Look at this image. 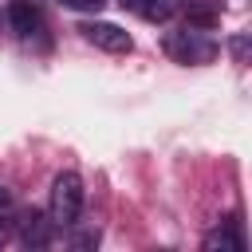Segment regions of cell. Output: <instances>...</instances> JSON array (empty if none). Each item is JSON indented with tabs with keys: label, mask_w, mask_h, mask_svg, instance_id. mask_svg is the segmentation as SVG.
Returning <instances> with one entry per match:
<instances>
[{
	"label": "cell",
	"mask_w": 252,
	"mask_h": 252,
	"mask_svg": "<svg viewBox=\"0 0 252 252\" xmlns=\"http://www.w3.org/2000/svg\"><path fill=\"white\" fill-rule=\"evenodd\" d=\"M181 4H185V0H154V4H150V12H146V20H169Z\"/></svg>",
	"instance_id": "cell-9"
},
{
	"label": "cell",
	"mask_w": 252,
	"mask_h": 252,
	"mask_svg": "<svg viewBox=\"0 0 252 252\" xmlns=\"http://www.w3.org/2000/svg\"><path fill=\"white\" fill-rule=\"evenodd\" d=\"M16 232H20V240H24L28 248H47V244H51V236H55V224H51V217H47V213L28 209V213H20V217H16Z\"/></svg>",
	"instance_id": "cell-4"
},
{
	"label": "cell",
	"mask_w": 252,
	"mask_h": 252,
	"mask_svg": "<svg viewBox=\"0 0 252 252\" xmlns=\"http://www.w3.org/2000/svg\"><path fill=\"white\" fill-rule=\"evenodd\" d=\"M16 217H20L16 197H12V189H8V185H0V244H8V240H12V232H16Z\"/></svg>",
	"instance_id": "cell-8"
},
{
	"label": "cell",
	"mask_w": 252,
	"mask_h": 252,
	"mask_svg": "<svg viewBox=\"0 0 252 252\" xmlns=\"http://www.w3.org/2000/svg\"><path fill=\"white\" fill-rule=\"evenodd\" d=\"M205 248H209V252H213V248H232V252H240V248H244V236H240L236 220H228V224L213 228V232L205 236Z\"/></svg>",
	"instance_id": "cell-7"
},
{
	"label": "cell",
	"mask_w": 252,
	"mask_h": 252,
	"mask_svg": "<svg viewBox=\"0 0 252 252\" xmlns=\"http://www.w3.org/2000/svg\"><path fill=\"white\" fill-rule=\"evenodd\" d=\"M79 213H83V177L75 169H63L55 173L51 181V201H47V217L55 228H75L79 224Z\"/></svg>",
	"instance_id": "cell-1"
},
{
	"label": "cell",
	"mask_w": 252,
	"mask_h": 252,
	"mask_svg": "<svg viewBox=\"0 0 252 252\" xmlns=\"http://www.w3.org/2000/svg\"><path fill=\"white\" fill-rule=\"evenodd\" d=\"M91 244H98V228H87L75 236V248H91Z\"/></svg>",
	"instance_id": "cell-11"
},
{
	"label": "cell",
	"mask_w": 252,
	"mask_h": 252,
	"mask_svg": "<svg viewBox=\"0 0 252 252\" xmlns=\"http://www.w3.org/2000/svg\"><path fill=\"white\" fill-rule=\"evenodd\" d=\"M8 28L20 35V39H32L43 32V8L35 0H12L8 4Z\"/></svg>",
	"instance_id": "cell-5"
},
{
	"label": "cell",
	"mask_w": 252,
	"mask_h": 252,
	"mask_svg": "<svg viewBox=\"0 0 252 252\" xmlns=\"http://www.w3.org/2000/svg\"><path fill=\"white\" fill-rule=\"evenodd\" d=\"M165 51L177 59V63H209V59H217V43L201 32V28H181V32H169V39H165Z\"/></svg>",
	"instance_id": "cell-2"
},
{
	"label": "cell",
	"mask_w": 252,
	"mask_h": 252,
	"mask_svg": "<svg viewBox=\"0 0 252 252\" xmlns=\"http://www.w3.org/2000/svg\"><path fill=\"white\" fill-rule=\"evenodd\" d=\"M232 55H236V63H244V55H248V39H244V35L232 39Z\"/></svg>",
	"instance_id": "cell-13"
},
{
	"label": "cell",
	"mask_w": 252,
	"mask_h": 252,
	"mask_svg": "<svg viewBox=\"0 0 252 252\" xmlns=\"http://www.w3.org/2000/svg\"><path fill=\"white\" fill-rule=\"evenodd\" d=\"M67 8H83V12H102V4L106 0H63Z\"/></svg>",
	"instance_id": "cell-10"
},
{
	"label": "cell",
	"mask_w": 252,
	"mask_h": 252,
	"mask_svg": "<svg viewBox=\"0 0 252 252\" xmlns=\"http://www.w3.org/2000/svg\"><path fill=\"white\" fill-rule=\"evenodd\" d=\"M118 4H122V8H126V12H138V16H146V12H150V4H154V0H118Z\"/></svg>",
	"instance_id": "cell-12"
},
{
	"label": "cell",
	"mask_w": 252,
	"mask_h": 252,
	"mask_svg": "<svg viewBox=\"0 0 252 252\" xmlns=\"http://www.w3.org/2000/svg\"><path fill=\"white\" fill-rule=\"evenodd\" d=\"M79 35H83L87 43H94L98 51H110V55H126V51L134 47L130 32H122V28L110 24V20H87V24H79Z\"/></svg>",
	"instance_id": "cell-3"
},
{
	"label": "cell",
	"mask_w": 252,
	"mask_h": 252,
	"mask_svg": "<svg viewBox=\"0 0 252 252\" xmlns=\"http://www.w3.org/2000/svg\"><path fill=\"white\" fill-rule=\"evenodd\" d=\"M181 8H185V20H189L193 28H201V32H209V28H217V24H220V12H224V0H185Z\"/></svg>",
	"instance_id": "cell-6"
}]
</instances>
